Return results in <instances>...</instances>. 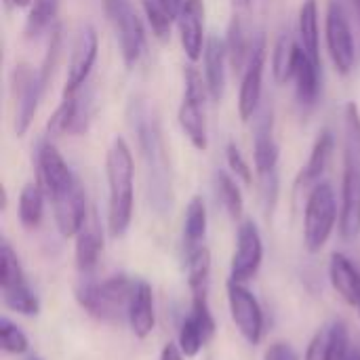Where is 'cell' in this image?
Here are the masks:
<instances>
[{
    "label": "cell",
    "mask_w": 360,
    "mask_h": 360,
    "mask_svg": "<svg viewBox=\"0 0 360 360\" xmlns=\"http://www.w3.org/2000/svg\"><path fill=\"white\" fill-rule=\"evenodd\" d=\"M36 162H38V181L44 188L49 200L61 196L63 192H68L78 184L70 165L65 162V158L61 156V152L51 139L40 143Z\"/></svg>",
    "instance_id": "5bb4252c"
},
{
    "label": "cell",
    "mask_w": 360,
    "mask_h": 360,
    "mask_svg": "<svg viewBox=\"0 0 360 360\" xmlns=\"http://www.w3.org/2000/svg\"><path fill=\"white\" fill-rule=\"evenodd\" d=\"M356 11H359V19H360V2H356Z\"/></svg>",
    "instance_id": "bcb514c9"
},
{
    "label": "cell",
    "mask_w": 360,
    "mask_h": 360,
    "mask_svg": "<svg viewBox=\"0 0 360 360\" xmlns=\"http://www.w3.org/2000/svg\"><path fill=\"white\" fill-rule=\"evenodd\" d=\"M0 348L6 354H23L30 348L25 333L6 316L0 319Z\"/></svg>",
    "instance_id": "d590c367"
},
{
    "label": "cell",
    "mask_w": 360,
    "mask_h": 360,
    "mask_svg": "<svg viewBox=\"0 0 360 360\" xmlns=\"http://www.w3.org/2000/svg\"><path fill=\"white\" fill-rule=\"evenodd\" d=\"M278 158H281V148L272 135V112L266 110L259 120V127L255 131V141H253V162H255L257 175L264 177V175L276 173Z\"/></svg>",
    "instance_id": "603a6c76"
},
{
    "label": "cell",
    "mask_w": 360,
    "mask_h": 360,
    "mask_svg": "<svg viewBox=\"0 0 360 360\" xmlns=\"http://www.w3.org/2000/svg\"><path fill=\"white\" fill-rule=\"evenodd\" d=\"M226 51H228V63L232 65L234 72H243L249 63L253 44L249 42L245 27L238 17H232L228 25V36H226Z\"/></svg>",
    "instance_id": "1f68e13d"
},
{
    "label": "cell",
    "mask_w": 360,
    "mask_h": 360,
    "mask_svg": "<svg viewBox=\"0 0 360 360\" xmlns=\"http://www.w3.org/2000/svg\"><path fill=\"white\" fill-rule=\"evenodd\" d=\"M207 221H209L207 219V205H205L202 196H194L188 202L186 217H184V249H186V253H192L205 245Z\"/></svg>",
    "instance_id": "4316f807"
},
{
    "label": "cell",
    "mask_w": 360,
    "mask_h": 360,
    "mask_svg": "<svg viewBox=\"0 0 360 360\" xmlns=\"http://www.w3.org/2000/svg\"><path fill=\"white\" fill-rule=\"evenodd\" d=\"M268 59V44L266 36H259L253 42V51L249 57V63L243 74L240 93H238V114L243 122H249L259 108L262 101V89H264V68Z\"/></svg>",
    "instance_id": "7c38bea8"
},
{
    "label": "cell",
    "mask_w": 360,
    "mask_h": 360,
    "mask_svg": "<svg viewBox=\"0 0 360 360\" xmlns=\"http://www.w3.org/2000/svg\"><path fill=\"white\" fill-rule=\"evenodd\" d=\"M333 148H335V139H333V133L329 129H323L312 146V152H310V158L308 162L302 167L300 175H297V188H308V186H316L323 177V173L327 171L329 167V160H331V154H333Z\"/></svg>",
    "instance_id": "d4e9b609"
},
{
    "label": "cell",
    "mask_w": 360,
    "mask_h": 360,
    "mask_svg": "<svg viewBox=\"0 0 360 360\" xmlns=\"http://www.w3.org/2000/svg\"><path fill=\"white\" fill-rule=\"evenodd\" d=\"M53 205V217H55V226L59 230L61 236L72 238L76 236L84 221L89 219V209H86V196L84 190L80 186V181L70 188L68 192H63L61 196L51 200Z\"/></svg>",
    "instance_id": "e0dca14e"
},
{
    "label": "cell",
    "mask_w": 360,
    "mask_h": 360,
    "mask_svg": "<svg viewBox=\"0 0 360 360\" xmlns=\"http://www.w3.org/2000/svg\"><path fill=\"white\" fill-rule=\"evenodd\" d=\"M148 23L158 40H167L171 36L173 23L177 21V8L171 0H141Z\"/></svg>",
    "instance_id": "4dcf8cb0"
},
{
    "label": "cell",
    "mask_w": 360,
    "mask_h": 360,
    "mask_svg": "<svg viewBox=\"0 0 360 360\" xmlns=\"http://www.w3.org/2000/svg\"><path fill=\"white\" fill-rule=\"evenodd\" d=\"M356 2H360V0H354V4H356Z\"/></svg>",
    "instance_id": "7dc6e473"
},
{
    "label": "cell",
    "mask_w": 360,
    "mask_h": 360,
    "mask_svg": "<svg viewBox=\"0 0 360 360\" xmlns=\"http://www.w3.org/2000/svg\"><path fill=\"white\" fill-rule=\"evenodd\" d=\"M160 360H186V356H184V352L179 350V346L175 342H169L160 352Z\"/></svg>",
    "instance_id": "60d3db41"
},
{
    "label": "cell",
    "mask_w": 360,
    "mask_h": 360,
    "mask_svg": "<svg viewBox=\"0 0 360 360\" xmlns=\"http://www.w3.org/2000/svg\"><path fill=\"white\" fill-rule=\"evenodd\" d=\"M44 196H46V192L40 186V181H30L23 186V190L19 194L17 213H19V221L25 230H36L42 224Z\"/></svg>",
    "instance_id": "83f0119b"
},
{
    "label": "cell",
    "mask_w": 360,
    "mask_h": 360,
    "mask_svg": "<svg viewBox=\"0 0 360 360\" xmlns=\"http://www.w3.org/2000/svg\"><path fill=\"white\" fill-rule=\"evenodd\" d=\"M59 55H61V30L59 25H55L51 30V38H49V46H46V55L42 59V68H40V78H42V84L46 89V84L51 82L53 78V72L57 68V61H59Z\"/></svg>",
    "instance_id": "8d00e7d4"
},
{
    "label": "cell",
    "mask_w": 360,
    "mask_h": 360,
    "mask_svg": "<svg viewBox=\"0 0 360 360\" xmlns=\"http://www.w3.org/2000/svg\"><path fill=\"white\" fill-rule=\"evenodd\" d=\"M205 61V80L209 86V95L213 101H221L226 91V63H228V51L226 40L219 36H209L202 53Z\"/></svg>",
    "instance_id": "d6986e66"
},
{
    "label": "cell",
    "mask_w": 360,
    "mask_h": 360,
    "mask_svg": "<svg viewBox=\"0 0 360 360\" xmlns=\"http://www.w3.org/2000/svg\"><path fill=\"white\" fill-rule=\"evenodd\" d=\"M264 360H302L300 354L287 342H274L266 348Z\"/></svg>",
    "instance_id": "ab89813d"
},
{
    "label": "cell",
    "mask_w": 360,
    "mask_h": 360,
    "mask_svg": "<svg viewBox=\"0 0 360 360\" xmlns=\"http://www.w3.org/2000/svg\"><path fill=\"white\" fill-rule=\"evenodd\" d=\"M4 2H6V6H11V8H25V6L32 4V0H4Z\"/></svg>",
    "instance_id": "b9f144b4"
},
{
    "label": "cell",
    "mask_w": 360,
    "mask_h": 360,
    "mask_svg": "<svg viewBox=\"0 0 360 360\" xmlns=\"http://www.w3.org/2000/svg\"><path fill=\"white\" fill-rule=\"evenodd\" d=\"M346 360H360V350L359 348H352L350 350V354H348V359Z\"/></svg>",
    "instance_id": "7bdbcfd3"
},
{
    "label": "cell",
    "mask_w": 360,
    "mask_h": 360,
    "mask_svg": "<svg viewBox=\"0 0 360 360\" xmlns=\"http://www.w3.org/2000/svg\"><path fill=\"white\" fill-rule=\"evenodd\" d=\"M30 360H40V359H30Z\"/></svg>",
    "instance_id": "c3c4849f"
},
{
    "label": "cell",
    "mask_w": 360,
    "mask_h": 360,
    "mask_svg": "<svg viewBox=\"0 0 360 360\" xmlns=\"http://www.w3.org/2000/svg\"><path fill=\"white\" fill-rule=\"evenodd\" d=\"M232 2H234V6H240V8H245V6L251 4V0H232Z\"/></svg>",
    "instance_id": "ee69618b"
},
{
    "label": "cell",
    "mask_w": 360,
    "mask_h": 360,
    "mask_svg": "<svg viewBox=\"0 0 360 360\" xmlns=\"http://www.w3.org/2000/svg\"><path fill=\"white\" fill-rule=\"evenodd\" d=\"M325 38H327V51H329L335 72L340 76H348L356 63V46H354V36H352L348 15L342 2L338 0H331L327 8Z\"/></svg>",
    "instance_id": "9c48e42d"
},
{
    "label": "cell",
    "mask_w": 360,
    "mask_h": 360,
    "mask_svg": "<svg viewBox=\"0 0 360 360\" xmlns=\"http://www.w3.org/2000/svg\"><path fill=\"white\" fill-rule=\"evenodd\" d=\"M304 360H331V348H329V329L327 325L316 331L312 342L306 348Z\"/></svg>",
    "instance_id": "f35d334b"
},
{
    "label": "cell",
    "mask_w": 360,
    "mask_h": 360,
    "mask_svg": "<svg viewBox=\"0 0 360 360\" xmlns=\"http://www.w3.org/2000/svg\"><path fill=\"white\" fill-rule=\"evenodd\" d=\"M228 306L232 321L238 333L251 344L257 346L264 338V312L257 297L243 283H228Z\"/></svg>",
    "instance_id": "8fae6325"
},
{
    "label": "cell",
    "mask_w": 360,
    "mask_h": 360,
    "mask_svg": "<svg viewBox=\"0 0 360 360\" xmlns=\"http://www.w3.org/2000/svg\"><path fill=\"white\" fill-rule=\"evenodd\" d=\"M302 44H297L293 40L291 34H283L274 49H272V57H270V63H272V74H274V80L278 84H285L289 80H293V70H295V59H297V51H300Z\"/></svg>",
    "instance_id": "f1b7e54d"
},
{
    "label": "cell",
    "mask_w": 360,
    "mask_h": 360,
    "mask_svg": "<svg viewBox=\"0 0 360 360\" xmlns=\"http://www.w3.org/2000/svg\"><path fill=\"white\" fill-rule=\"evenodd\" d=\"M11 93H13V129L17 137H23L34 122L38 103L44 93L40 70L27 63H17L11 72Z\"/></svg>",
    "instance_id": "ba28073f"
},
{
    "label": "cell",
    "mask_w": 360,
    "mask_h": 360,
    "mask_svg": "<svg viewBox=\"0 0 360 360\" xmlns=\"http://www.w3.org/2000/svg\"><path fill=\"white\" fill-rule=\"evenodd\" d=\"M338 221V200L331 184L319 181L308 194L304 211V245L310 253H319L333 234Z\"/></svg>",
    "instance_id": "5b68a950"
},
{
    "label": "cell",
    "mask_w": 360,
    "mask_h": 360,
    "mask_svg": "<svg viewBox=\"0 0 360 360\" xmlns=\"http://www.w3.org/2000/svg\"><path fill=\"white\" fill-rule=\"evenodd\" d=\"M188 287L192 295H209L211 283V251L202 245L192 253H186Z\"/></svg>",
    "instance_id": "f546056e"
},
{
    "label": "cell",
    "mask_w": 360,
    "mask_h": 360,
    "mask_svg": "<svg viewBox=\"0 0 360 360\" xmlns=\"http://www.w3.org/2000/svg\"><path fill=\"white\" fill-rule=\"evenodd\" d=\"M171 2H173V4H175V8L179 11V6H181V2H184V0H171Z\"/></svg>",
    "instance_id": "f6af8a7d"
},
{
    "label": "cell",
    "mask_w": 360,
    "mask_h": 360,
    "mask_svg": "<svg viewBox=\"0 0 360 360\" xmlns=\"http://www.w3.org/2000/svg\"><path fill=\"white\" fill-rule=\"evenodd\" d=\"M129 325L135 338L146 340L156 325V312H154V293L148 281H137L131 306H129Z\"/></svg>",
    "instance_id": "7402d4cb"
},
{
    "label": "cell",
    "mask_w": 360,
    "mask_h": 360,
    "mask_svg": "<svg viewBox=\"0 0 360 360\" xmlns=\"http://www.w3.org/2000/svg\"><path fill=\"white\" fill-rule=\"evenodd\" d=\"M177 30L186 57L194 63L205 53V0H184L177 13Z\"/></svg>",
    "instance_id": "9a60e30c"
},
{
    "label": "cell",
    "mask_w": 360,
    "mask_h": 360,
    "mask_svg": "<svg viewBox=\"0 0 360 360\" xmlns=\"http://www.w3.org/2000/svg\"><path fill=\"white\" fill-rule=\"evenodd\" d=\"M129 122L137 135L141 158L146 162L150 202L158 213H165L173 205L171 165H169L167 143L162 137V127L154 105H150V99L135 97L129 103Z\"/></svg>",
    "instance_id": "6da1fadb"
},
{
    "label": "cell",
    "mask_w": 360,
    "mask_h": 360,
    "mask_svg": "<svg viewBox=\"0 0 360 360\" xmlns=\"http://www.w3.org/2000/svg\"><path fill=\"white\" fill-rule=\"evenodd\" d=\"M184 84L186 86L177 110V120L190 143L198 152H205L209 148V131H207V116H205V101L209 95V86L207 80H202V74L194 65L186 68Z\"/></svg>",
    "instance_id": "277c9868"
},
{
    "label": "cell",
    "mask_w": 360,
    "mask_h": 360,
    "mask_svg": "<svg viewBox=\"0 0 360 360\" xmlns=\"http://www.w3.org/2000/svg\"><path fill=\"white\" fill-rule=\"evenodd\" d=\"M215 192H217V198L221 200L226 213L230 215V219L240 221L243 211H245V200H243V192H240L238 184L234 181V177L230 173H226V171L215 173Z\"/></svg>",
    "instance_id": "d6a6232c"
},
{
    "label": "cell",
    "mask_w": 360,
    "mask_h": 360,
    "mask_svg": "<svg viewBox=\"0 0 360 360\" xmlns=\"http://www.w3.org/2000/svg\"><path fill=\"white\" fill-rule=\"evenodd\" d=\"M300 44L302 49L321 65V30H319V2L304 0L297 19Z\"/></svg>",
    "instance_id": "484cf974"
},
{
    "label": "cell",
    "mask_w": 360,
    "mask_h": 360,
    "mask_svg": "<svg viewBox=\"0 0 360 360\" xmlns=\"http://www.w3.org/2000/svg\"><path fill=\"white\" fill-rule=\"evenodd\" d=\"M209 344L205 331L200 329V325L188 314L181 325H179V335H177V346L184 352L186 359H194L200 354V350Z\"/></svg>",
    "instance_id": "e575fe53"
},
{
    "label": "cell",
    "mask_w": 360,
    "mask_h": 360,
    "mask_svg": "<svg viewBox=\"0 0 360 360\" xmlns=\"http://www.w3.org/2000/svg\"><path fill=\"white\" fill-rule=\"evenodd\" d=\"M264 262V240L259 228L253 219H245L238 226L236 234V249L230 264V281L234 283H249L262 268Z\"/></svg>",
    "instance_id": "30bf717a"
},
{
    "label": "cell",
    "mask_w": 360,
    "mask_h": 360,
    "mask_svg": "<svg viewBox=\"0 0 360 360\" xmlns=\"http://www.w3.org/2000/svg\"><path fill=\"white\" fill-rule=\"evenodd\" d=\"M97 51H99V38L93 25H82L76 34V40L72 44V55H70V63H68V76H65V86H63V95H72L78 93L89 76L91 70L97 61Z\"/></svg>",
    "instance_id": "4fadbf2b"
},
{
    "label": "cell",
    "mask_w": 360,
    "mask_h": 360,
    "mask_svg": "<svg viewBox=\"0 0 360 360\" xmlns=\"http://www.w3.org/2000/svg\"><path fill=\"white\" fill-rule=\"evenodd\" d=\"M340 236L346 243H352L360 236V167L350 160H346L342 184Z\"/></svg>",
    "instance_id": "ac0fdd59"
},
{
    "label": "cell",
    "mask_w": 360,
    "mask_h": 360,
    "mask_svg": "<svg viewBox=\"0 0 360 360\" xmlns=\"http://www.w3.org/2000/svg\"><path fill=\"white\" fill-rule=\"evenodd\" d=\"M0 293L2 304L21 316H36L40 312V302L25 281L17 253L6 240L0 245Z\"/></svg>",
    "instance_id": "52a82bcc"
},
{
    "label": "cell",
    "mask_w": 360,
    "mask_h": 360,
    "mask_svg": "<svg viewBox=\"0 0 360 360\" xmlns=\"http://www.w3.org/2000/svg\"><path fill=\"white\" fill-rule=\"evenodd\" d=\"M108 175V230L112 238L127 234L135 202V160L124 137H114L105 154Z\"/></svg>",
    "instance_id": "7a4b0ae2"
},
{
    "label": "cell",
    "mask_w": 360,
    "mask_h": 360,
    "mask_svg": "<svg viewBox=\"0 0 360 360\" xmlns=\"http://www.w3.org/2000/svg\"><path fill=\"white\" fill-rule=\"evenodd\" d=\"M57 13H59V0H32L23 25L25 38H38L46 27L53 25Z\"/></svg>",
    "instance_id": "836d02e7"
},
{
    "label": "cell",
    "mask_w": 360,
    "mask_h": 360,
    "mask_svg": "<svg viewBox=\"0 0 360 360\" xmlns=\"http://www.w3.org/2000/svg\"><path fill=\"white\" fill-rule=\"evenodd\" d=\"M91 120V110H89V101L82 99L80 91L72 93V95H63L59 105L55 108V112L51 114L49 122H46V135L49 137H63L68 133H82L86 131Z\"/></svg>",
    "instance_id": "2e32d148"
},
{
    "label": "cell",
    "mask_w": 360,
    "mask_h": 360,
    "mask_svg": "<svg viewBox=\"0 0 360 360\" xmlns=\"http://www.w3.org/2000/svg\"><path fill=\"white\" fill-rule=\"evenodd\" d=\"M226 160H228L230 171H232L243 184H247V186L253 184V169L249 167V162L245 160L240 148H238L234 141H230V143L226 146Z\"/></svg>",
    "instance_id": "74e56055"
},
{
    "label": "cell",
    "mask_w": 360,
    "mask_h": 360,
    "mask_svg": "<svg viewBox=\"0 0 360 360\" xmlns=\"http://www.w3.org/2000/svg\"><path fill=\"white\" fill-rule=\"evenodd\" d=\"M135 285L137 281L129 278L127 274H114L97 283L89 281L76 289V302L89 316L108 325H120L124 319H129Z\"/></svg>",
    "instance_id": "3957f363"
},
{
    "label": "cell",
    "mask_w": 360,
    "mask_h": 360,
    "mask_svg": "<svg viewBox=\"0 0 360 360\" xmlns=\"http://www.w3.org/2000/svg\"><path fill=\"white\" fill-rule=\"evenodd\" d=\"M103 251V236H101V226L95 215V211L89 213V219L84 221L82 230L76 234V268L82 274H89L97 268L99 255Z\"/></svg>",
    "instance_id": "ffe728a7"
},
{
    "label": "cell",
    "mask_w": 360,
    "mask_h": 360,
    "mask_svg": "<svg viewBox=\"0 0 360 360\" xmlns=\"http://www.w3.org/2000/svg\"><path fill=\"white\" fill-rule=\"evenodd\" d=\"M319 63L300 46L295 70H293V82H295V97L302 108H314L321 93V78H319Z\"/></svg>",
    "instance_id": "cb8c5ba5"
},
{
    "label": "cell",
    "mask_w": 360,
    "mask_h": 360,
    "mask_svg": "<svg viewBox=\"0 0 360 360\" xmlns=\"http://www.w3.org/2000/svg\"><path fill=\"white\" fill-rule=\"evenodd\" d=\"M103 13L116 34L120 55L127 68L139 63L146 51V30L131 0H103Z\"/></svg>",
    "instance_id": "8992f818"
},
{
    "label": "cell",
    "mask_w": 360,
    "mask_h": 360,
    "mask_svg": "<svg viewBox=\"0 0 360 360\" xmlns=\"http://www.w3.org/2000/svg\"><path fill=\"white\" fill-rule=\"evenodd\" d=\"M329 278L338 295L352 308H356L360 316V272L356 266L342 253H333L329 262Z\"/></svg>",
    "instance_id": "44dd1931"
}]
</instances>
